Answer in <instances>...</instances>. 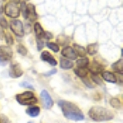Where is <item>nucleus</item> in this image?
I'll return each instance as SVG.
<instances>
[{
  "mask_svg": "<svg viewBox=\"0 0 123 123\" xmlns=\"http://www.w3.org/2000/svg\"><path fill=\"white\" fill-rule=\"evenodd\" d=\"M63 116L68 120L79 122L85 119V115L77 105L67 100H59L57 102Z\"/></svg>",
  "mask_w": 123,
  "mask_h": 123,
  "instance_id": "obj_1",
  "label": "nucleus"
},
{
  "mask_svg": "<svg viewBox=\"0 0 123 123\" xmlns=\"http://www.w3.org/2000/svg\"><path fill=\"white\" fill-rule=\"evenodd\" d=\"M89 117L94 122L111 121L114 118V115L108 109L100 106L92 107L88 112Z\"/></svg>",
  "mask_w": 123,
  "mask_h": 123,
  "instance_id": "obj_2",
  "label": "nucleus"
},
{
  "mask_svg": "<svg viewBox=\"0 0 123 123\" xmlns=\"http://www.w3.org/2000/svg\"><path fill=\"white\" fill-rule=\"evenodd\" d=\"M21 12L24 18L28 19L30 21H35L38 19V14L35 11V6L33 3H25V2H21L20 3Z\"/></svg>",
  "mask_w": 123,
  "mask_h": 123,
  "instance_id": "obj_3",
  "label": "nucleus"
},
{
  "mask_svg": "<svg viewBox=\"0 0 123 123\" xmlns=\"http://www.w3.org/2000/svg\"><path fill=\"white\" fill-rule=\"evenodd\" d=\"M16 100L21 105H33L38 103V99L35 96V94L31 91H25L22 94L16 95Z\"/></svg>",
  "mask_w": 123,
  "mask_h": 123,
  "instance_id": "obj_4",
  "label": "nucleus"
},
{
  "mask_svg": "<svg viewBox=\"0 0 123 123\" xmlns=\"http://www.w3.org/2000/svg\"><path fill=\"white\" fill-rule=\"evenodd\" d=\"M20 3L18 2H15V1L7 2L4 7L5 14L7 17H11V18H17L20 16V13H21Z\"/></svg>",
  "mask_w": 123,
  "mask_h": 123,
  "instance_id": "obj_5",
  "label": "nucleus"
},
{
  "mask_svg": "<svg viewBox=\"0 0 123 123\" xmlns=\"http://www.w3.org/2000/svg\"><path fill=\"white\" fill-rule=\"evenodd\" d=\"M13 52L9 46L1 45L0 46V66L4 67L12 58Z\"/></svg>",
  "mask_w": 123,
  "mask_h": 123,
  "instance_id": "obj_6",
  "label": "nucleus"
},
{
  "mask_svg": "<svg viewBox=\"0 0 123 123\" xmlns=\"http://www.w3.org/2000/svg\"><path fill=\"white\" fill-rule=\"evenodd\" d=\"M10 28H11V31H12L16 36L19 37V38H22L24 35H25L23 23L20 20L16 19L11 21V22H10Z\"/></svg>",
  "mask_w": 123,
  "mask_h": 123,
  "instance_id": "obj_7",
  "label": "nucleus"
},
{
  "mask_svg": "<svg viewBox=\"0 0 123 123\" xmlns=\"http://www.w3.org/2000/svg\"><path fill=\"white\" fill-rule=\"evenodd\" d=\"M8 73L10 77L17 79L21 77L23 75V70L21 68V66L18 62H12L10 65Z\"/></svg>",
  "mask_w": 123,
  "mask_h": 123,
  "instance_id": "obj_8",
  "label": "nucleus"
},
{
  "mask_svg": "<svg viewBox=\"0 0 123 123\" xmlns=\"http://www.w3.org/2000/svg\"><path fill=\"white\" fill-rule=\"evenodd\" d=\"M40 98L42 99L43 106L45 109H50L53 105V101L49 93L47 90H43L40 93Z\"/></svg>",
  "mask_w": 123,
  "mask_h": 123,
  "instance_id": "obj_9",
  "label": "nucleus"
},
{
  "mask_svg": "<svg viewBox=\"0 0 123 123\" xmlns=\"http://www.w3.org/2000/svg\"><path fill=\"white\" fill-rule=\"evenodd\" d=\"M62 55L64 57H66L67 59H70V60H76L77 58V55L76 52L74 51V49H73V48H71L70 46H67L66 48H64V49L62 50Z\"/></svg>",
  "mask_w": 123,
  "mask_h": 123,
  "instance_id": "obj_10",
  "label": "nucleus"
},
{
  "mask_svg": "<svg viewBox=\"0 0 123 123\" xmlns=\"http://www.w3.org/2000/svg\"><path fill=\"white\" fill-rule=\"evenodd\" d=\"M40 58H41V60L46 62L49 64H50L51 66H57V60L53 57V55L49 52H48V51H43V52H42V53H41V55H40Z\"/></svg>",
  "mask_w": 123,
  "mask_h": 123,
  "instance_id": "obj_11",
  "label": "nucleus"
},
{
  "mask_svg": "<svg viewBox=\"0 0 123 123\" xmlns=\"http://www.w3.org/2000/svg\"><path fill=\"white\" fill-rule=\"evenodd\" d=\"M34 31L35 34V37L38 39H44V34L45 31H43V28L42 25H40V23L35 22L34 25Z\"/></svg>",
  "mask_w": 123,
  "mask_h": 123,
  "instance_id": "obj_12",
  "label": "nucleus"
},
{
  "mask_svg": "<svg viewBox=\"0 0 123 123\" xmlns=\"http://www.w3.org/2000/svg\"><path fill=\"white\" fill-rule=\"evenodd\" d=\"M90 71L93 73V75H97L104 71V66L101 63L96 61H93V62L90 66Z\"/></svg>",
  "mask_w": 123,
  "mask_h": 123,
  "instance_id": "obj_13",
  "label": "nucleus"
},
{
  "mask_svg": "<svg viewBox=\"0 0 123 123\" xmlns=\"http://www.w3.org/2000/svg\"><path fill=\"white\" fill-rule=\"evenodd\" d=\"M102 77L103 79L109 83H112V84H116L117 83V77L112 72L109 71H104L102 72Z\"/></svg>",
  "mask_w": 123,
  "mask_h": 123,
  "instance_id": "obj_14",
  "label": "nucleus"
},
{
  "mask_svg": "<svg viewBox=\"0 0 123 123\" xmlns=\"http://www.w3.org/2000/svg\"><path fill=\"white\" fill-rule=\"evenodd\" d=\"M25 112H26L27 115L31 117H38L39 115L40 108L38 106H32L27 108Z\"/></svg>",
  "mask_w": 123,
  "mask_h": 123,
  "instance_id": "obj_15",
  "label": "nucleus"
},
{
  "mask_svg": "<svg viewBox=\"0 0 123 123\" xmlns=\"http://www.w3.org/2000/svg\"><path fill=\"white\" fill-rule=\"evenodd\" d=\"M73 48H74V51L76 52L77 56H80V57H84L85 56H86V49L85 48H84L81 45H79L77 43H73Z\"/></svg>",
  "mask_w": 123,
  "mask_h": 123,
  "instance_id": "obj_16",
  "label": "nucleus"
},
{
  "mask_svg": "<svg viewBox=\"0 0 123 123\" xmlns=\"http://www.w3.org/2000/svg\"><path fill=\"white\" fill-rule=\"evenodd\" d=\"M74 64L73 62L67 58H60V67L63 70H69L72 68Z\"/></svg>",
  "mask_w": 123,
  "mask_h": 123,
  "instance_id": "obj_17",
  "label": "nucleus"
},
{
  "mask_svg": "<svg viewBox=\"0 0 123 123\" xmlns=\"http://www.w3.org/2000/svg\"><path fill=\"white\" fill-rule=\"evenodd\" d=\"M122 58L119 59L118 61H117L116 62H114L113 64L112 65V68L113 69L114 71L117 73H121L122 74L123 71V63H122Z\"/></svg>",
  "mask_w": 123,
  "mask_h": 123,
  "instance_id": "obj_18",
  "label": "nucleus"
},
{
  "mask_svg": "<svg viewBox=\"0 0 123 123\" xmlns=\"http://www.w3.org/2000/svg\"><path fill=\"white\" fill-rule=\"evenodd\" d=\"M98 43H90V44L88 45L86 52L90 55H94L98 53Z\"/></svg>",
  "mask_w": 123,
  "mask_h": 123,
  "instance_id": "obj_19",
  "label": "nucleus"
},
{
  "mask_svg": "<svg viewBox=\"0 0 123 123\" xmlns=\"http://www.w3.org/2000/svg\"><path fill=\"white\" fill-rule=\"evenodd\" d=\"M89 64H90V60L88 57H82L76 61V66L78 67L77 68H86Z\"/></svg>",
  "mask_w": 123,
  "mask_h": 123,
  "instance_id": "obj_20",
  "label": "nucleus"
},
{
  "mask_svg": "<svg viewBox=\"0 0 123 123\" xmlns=\"http://www.w3.org/2000/svg\"><path fill=\"white\" fill-rule=\"evenodd\" d=\"M74 73L78 77L83 79L85 78L88 75V70H87V68H76L74 69Z\"/></svg>",
  "mask_w": 123,
  "mask_h": 123,
  "instance_id": "obj_21",
  "label": "nucleus"
},
{
  "mask_svg": "<svg viewBox=\"0 0 123 123\" xmlns=\"http://www.w3.org/2000/svg\"><path fill=\"white\" fill-rule=\"evenodd\" d=\"M110 105L112 107V108H114L116 109H120V108H122V101H121L120 99H118V98H111Z\"/></svg>",
  "mask_w": 123,
  "mask_h": 123,
  "instance_id": "obj_22",
  "label": "nucleus"
},
{
  "mask_svg": "<svg viewBox=\"0 0 123 123\" xmlns=\"http://www.w3.org/2000/svg\"><path fill=\"white\" fill-rule=\"evenodd\" d=\"M17 53H20L21 55H22V56H25L27 54V52H28L26 48L24 46L23 44H21V43H19L17 46Z\"/></svg>",
  "mask_w": 123,
  "mask_h": 123,
  "instance_id": "obj_23",
  "label": "nucleus"
},
{
  "mask_svg": "<svg viewBox=\"0 0 123 123\" xmlns=\"http://www.w3.org/2000/svg\"><path fill=\"white\" fill-rule=\"evenodd\" d=\"M47 47L49 48V49H50L51 50L53 51L54 53H57L59 52V46L56 43H53V42H48L46 43Z\"/></svg>",
  "mask_w": 123,
  "mask_h": 123,
  "instance_id": "obj_24",
  "label": "nucleus"
},
{
  "mask_svg": "<svg viewBox=\"0 0 123 123\" xmlns=\"http://www.w3.org/2000/svg\"><path fill=\"white\" fill-rule=\"evenodd\" d=\"M5 35V39L6 42L8 45H12L13 43H14V40H13V37L12 36V35L10 33H6L4 34Z\"/></svg>",
  "mask_w": 123,
  "mask_h": 123,
  "instance_id": "obj_25",
  "label": "nucleus"
},
{
  "mask_svg": "<svg viewBox=\"0 0 123 123\" xmlns=\"http://www.w3.org/2000/svg\"><path fill=\"white\" fill-rule=\"evenodd\" d=\"M8 23H7V20H6L3 17H0V27L3 29H7Z\"/></svg>",
  "mask_w": 123,
  "mask_h": 123,
  "instance_id": "obj_26",
  "label": "nucleus"
},
{
  "mask_svg": "<svg viewBox=\"0 0 123 123\" xmlns=\"http://www.w3.org/2000/svg\"><path fill=\"white\" fill-rule=\"evenodd\" d=\"M36 43H37V49H38V50L40 51L41 49H43V46H44V41H43V39H36Z\"/></svg>",
  "mask_w": 123,
  "mask_h": 123,
  "instance_id": "obj_27",
  "label": "nucleus"
},
{
  "mask_svg": "<svg viewBox=\"0 0 123 123\" xmlns=\"http://www.w3.org/2000/svg\"><path fill=\"white\" fill-rule=\"evenodd\" d=\"M20 86L21 87H25V88H28V89H31V90H35V88H34V86L31 84H30L28 82H22V83H20L19 84Z\"/></svg>",
  "mask_w": 123,
  "mask_h": 123,
  "instance_id": "obj_28",
  "label": "nucleus"
},
{
  "mask_svg": "<svg viewBox=\"0 0 123 123\" xmlns=\"http://www.w3.org/2000/svg\"><path fill=\"white\" fill-rule=\"evenodd\" d=\"M92 80H94V82H95L98 85H103V81L102 80L98 77L97 75H93L92 76Z\"/></svg>",
  "mask_w": 123,
  "mask_h": 123,
  "instance_id": "obj_29",
  "label": "nucleus"
},
{
  "mask_svg": "<svg viewBox=\"0 0 123 123\" xmlns=\"http://www.w3.org/2000/svg\"><path fill=\"white\" fill-rule=\"evenodd\" d=\"M0 123H11V122L5 115L0 114Z\"/></svg>",
  "mask_w": 123,
  "mask_h": 123,
  "instance_id": "obj_30",
  "label": "nucleus"
},
{
  "mask_svg": "<svg viewBox=\"0 0 123 123\" xmlns=\"http://www.w3.org/2000/svg\"><path fill=\"white\" fill-rule=\"evenodd\" d=\"M57 69H52V70H50L49 71H48V72L46 73H44V76H53V75H54V74H56L57 73Z\"/></svg>",
  "mask_w": 123,
  "mask_h": 123,
  "instance_id": "obj_31",
  "label": "nucleus"
},
{
  "mask_svg": "<svg viewBox=\"0 0 123 123\" xmlns=\"http://www.w3.org/2000/svg\"><path fill=\"white\" fill-rule=\"evenodd\" d=\"M53 38V35L51 34L50 32H49V31H45V34H44V39H47V40H49V39H51Z\"/></svg>",
  "mask_w": 123,
  "mask_h": 123,
  "instance_id": "obj_32",
  "label": "nucleus"
},
{
  "mask_svg": "<svg viewBox=\"0 0 123 123\" xmlns=\"http://www.w3.org/2000/svg\"><path fill=\"white\" fill-rule=\"evenodd\" d=\"M82 80H83V81H84V83H85V85H87V86H88V87H90V88H92V87H93V85H91V84H90V82H89V81H88V80H87V81H86V80H85V79H82Z\"/></svg>",
  "mask_w": 123,
  "mask_h": 123,
  "instance_id": "obj_33",
  "label": "nucleus"
},
{
  "mask_svg": "<svg viewBox=\"0 0 123 123\" xmlns=\"http://www.w3.org/2000/svg\"><path fill=\"white\" fill-rule=\"evenodd\" d=\"M3 35H4V33H3V28H1V27H0V39H3Z\"/></svg>",
  "mask_w": 123,
  "mask_h": 123,
  "instance_id": "obj_34",
  "label": "nucleus"
},
{
  "mask_svg": "<svg viewBox=\"0 0 123 123\" xmlns=\"http://www.w3.org/2000/svg\"><path fill=\"white\" fill-rule=\"evenodd\" d=\"M3 4L2 3H0V14L1 13H3Z\"/></svg>",
  "mask_w": 123,
  "mask_h": 123,
  "instance_id": "obj_35",
  "label": "nucleus"
},
{
  "mask_svg": "<svg viewBox=\"0 0 123 123\" xmlns=\"http://www.w3.org/2000/svg\"><path fill=\"white\" fill-rule=\"evenodd\" d=\"M28 123H34V122H29Z\"/></svg>",
  "mask_w": 123,
  "mask_h": 123,
  "instance_id": "obj_36",
  "label": "nucleus"
}]
</instances>
